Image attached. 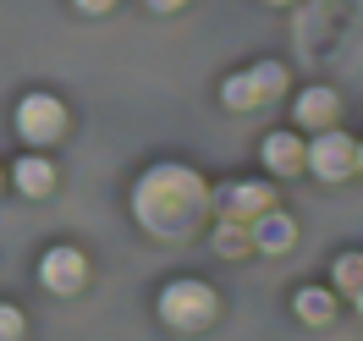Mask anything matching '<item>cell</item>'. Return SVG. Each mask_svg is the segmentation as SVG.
<instances>
[{
  "label": "cell",
  "instance_id": "obj_1",
  "mask_svg": "<svg viewBox=\"0 0 363 341\" xmlns=\"http://www.w3.org/2000/svg\"><path fill=\"white\" fill-rule=\"evenodd\" d=\"M209 204L204 177H193L187 165H155L143 182L133 187V209L138 220L160 237H182V231L199 220V209Z\"/></svg>",
  "mask_w": 363,
  "mask_h": 341
},
{
  "label": "cell",
  "instance_id": "obj_2",
  "mask_svg": "<svg viewBox=\"0 0 363 341\" xmlns=\"http://www.w3.org/2000/svg\"><path fill=\"white\" fill-rule=\"evenodd\" d=\"M160 319L177 325V330H199V325L215 319V292H209L204 281H171L160 292Z\"/></svg>",
  "mask_w": 363,
  "mask_h": 341
},
{
  "label": "cell",
  "instance_id": "obj_3",
  "mask_svg": "<svg viewBox=\"0 0 363 341\" xmlns=\"http://www.w3.org/2000/svg\"><path fill=\"white\" fill-rule=\"evenodd\" d=\"M275 89H286V72L275 67V61H264V67H253V72L226 77V83H220V99H226V111H253V105H264Z\"/></svg>",
  "mask_w": 363,
  "mask_h": 341
},
{
  "label": "cell",
  "instance_id": "obj_4",
  "mask_svg": "<svg viewBox=\"0 0 363 341\" xmlns=\"http://www.w3.org/2000/svg\"><path fill=\"white\" fill-rule=\"evenodd\" d=\"M17 133L28 143H55V138L67 133V105L55 94H28L23 105H17Z\"/></svg>",
  "mask_w": 363,
  "mask_h": 341
},
{
  "label": "cell",
  "instance_id": "obj_5",
  "mask_svg": "<svg viewBox=\"0 0 363 341\" xmlns=\"http://www.w3.org/2000/svg\"><path fill=\"white\" fill-rule=\"evenodd\" d=\"M303 165H314V177H330V182H336V177H347V171L358 165V149H352L341 133H319Z\"/></svg>",
  "mask_w": 363,
  "mask_h": 341
},
{
  "label": "cell",
  "instance_id": "obj_6",
  "mask_svg": "<svg viewBox=\"0 0 363 341\" xmlns=\"http://www.w3.org/2000/svg\"><path fill=\"white\" fill-rule=\"evenodd\" d=\"M83 275H89V259H83V253L77 248H50L45 253V264H39V281H45L50 292H77V286H83Z\"/></svg>",
  "mask_w": 363,
  "mask_h": 341
},
{
  "label": "cell",
  "instance_id": "obj_7",
  "mask_svg": "<svg viewBox=\"0 0 363 341\" xmlns=\"http://www.w3.org/2000/svg\"><path fill=\"white\" fill-rule=\"evenodd\" d=\"M253 242L264 253H281L297 242V226L286 220V215H275V209H264V215H253Z\"/></svg>",
  "mask_w": 363,
  "mask_h": 341
},
{
  "label": "cell",
  "instance_id": "obj_8",
  "mask_svg": "<svg viewBox=\"0 0 363 341\" xmlns=\"http://www.w3.org/2000/svg\"><path fill=\"white\" fill-rule=\"evenodd\" d=\"M270 199H275V193L264 182H237L226 193V215H231V220H253V215H264V209H270Z\"/></svg>",
  "mask_w": 363,
  "mask_h": 341
},
{
  "label": "cell",
  "instance_id": "obj_9",
  "mask_svg": "<svg viewBox=\"0 0 363 341\" xmlns=\"http://www.w3.org/2000/svg\"><path fill=\"white\" fill-rule=\"evenodd\" d=\"M303 160H308V149L297 143V133H270V143H264V165H270L275 177H292Z\"/></svg>",
  "mask_w": 363,
  "mask_h": 341
},
{
  "label": "cell",
  "instance_id": "obj_10",
  "mask_svg": "<svg viewBox=\"0 0 363 341\" xmlns=\"http://www.w3.org/2000/svg\"><path fill=\"white\" fill-rule=\"evenodd\" d=\"M336 111H341L336 89H308L297 99V121L303 127H336Z\"/></svg>",
  "mask_w": 363,
  "mask_h": 341
},
{
  "label": "cell",
  "instance_id": "obj_11",
  "mask_svg": "<svg viewBox=\"0 0 363 341\" xmlns=\"http://www.w3.org/2000/svg\"><path fill=\"white\" fill-rule=\"evenodd\" d=\"M11 182L23 187L28 199H45L50 187H55V165H50V160H17V171H11Z\"/></svg>",
  "mask_w": 363,
  "mask_h": 341
},
{
  "label": "cell",
  "instance_id": "obj_12",
  "mask_svg": "<svg viewBox=\"0 0 363 341\" xmlns=\"http://www.w3.org/2000/svg\"><path fill=\"white\" fill-rule=\"evenodd\" d=\"M292 308H297V314H303V319H308V325H325V319L336 314V297L325 292V286H303Z\"/></svg>",
  "mask_w": 363,
  "mask_h": 341
},
{
  "label": "cell",
  "instance_id": "obj_13",
  "mask_svg": "<svg viewBox=\"0 0 363 341\" xmlns=\"http://www.w3.org/2000/svg\"><path fill=\"white\" fill-rule=\"evenodd\" d=\"M336 286L341 292H358L363 286V253H341L336 259Z\"/></svg>",
  "mask_w": 363,
  "mask_h": 341
},
{
  "label": "cell",
  "instance_id": "obj_14",
  "mask_svg": "<svg viewBox=\"0 0 363 341\" xmlns=\"http://www.w3.org/2000/svg\"><path fill=\"white\" fill-rule=\"evenodd\" d=\"M17 336H23V314L11 303H0V341H17Z\"/></svg>",
  "mask_w": 363,
  "mask_h": 341
},
{
  "label": "cell",
  "instance_id": "obj_15",
  "mask_svg": "<svg viewBox=\"0 0 363 341\" xmlns=\"http://www.w3.org/2000/svg\"><path fill=\"white\" fill-rule=\"evenodd\" d=\"M242 226H248V220H226V226H220V248H226V253H237L242 242H248V237H242Z\"/></svg>",
  "mask_w": 363,
  "mask_h": 341
},
{
  "label": "cell",
  "instance_id": "obj_16",
  "mask_svg": "<svg viewBox=\"0 0 363 341\" xmlns=\"http://www.w3.org/2000/svg\"><path fill=\"white\" fill-rule=\"evenodd\" d=\"M77 6H83V11H89V17H99V11H111L116 0H77Z\"/></svg>",
  "mask_w": 363,
  "mask_h": 341
},
{
  "label": "cell",
  "instance_id": "obj_17",
  "mask_svg": "<svg viewBox=\"0 0 363 341\" xmlns=\"http://www.w3.org/2000/svg\"><path fill=\"white\" fill-rule=\"evenodd\" d=\"M149 6H155V11H182L187 0H149Z\"/></svg>",
  "mask_w": 363,
  "mask_h": 341
},
{
  "label": "cell",
  "instance_id": "obj_18",
  "mask_svg": "<svg viewBox=\"0 0 363 341\" xmlns=\"http://www.w3.org/2000/svg\"><path fill=\"white\" fill-rule=\"evenodd\" d=\"M358 308H363V286H358Z\"/></svg>",
  "mask_w": 363,
  "mask_h": 341
},
{
  "label": "cell",
  "instance_id": "obj_19",
  "mask_svg": "<svg viewBox=\"0 0 363 341\" xmlns=\"http://www.w3.org/2000/svg\"><path fill=\"white\" fill-rule=\"evenodd\" d=\"M358 165H363V149H358Z\"/></svg>",
  "mask_w": 363,
  "mask_h": 341
}]
</instances>
